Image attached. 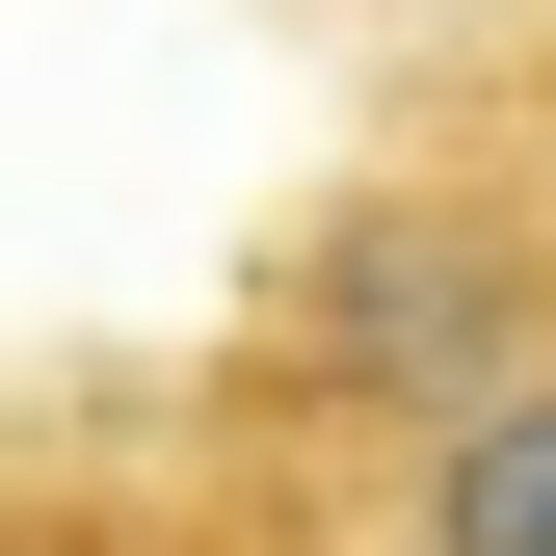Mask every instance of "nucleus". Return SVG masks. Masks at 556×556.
<instances>
[{"label":"nucleus","mask_w":556,"mask_h":556,"mask_svg":"<svg viewBox=\"0 0 556 556\" xmlns=\"http://www.w3.org/2000/svg\"><path fill=\"white\" fill-rule=\"evenodd\" d=\"M530 344H556V213H504L477 160H371V186H318L292 265H265L239 397H265V451H425L477 371H530Z\"/></svg>","instance_id":"f257e3e1"},{"label":"nucleus","mask_w":556,"mask_h":556,"mask_svg":"<svg viewBox=\"0 0 556 556\" xmlns=\"http://www.w3.org/2000/svg\"><path fill=\"white\" fill-rule=\"evenodd\" d=\"M0 556H213V530H186V504H106V477H80V504H0Z\"/></svg>","instance_id":"7ed1b4c3"},{"label":"nucleus","mask_w":556,"mask_h":556,"mask_svg":"<svg viewBox=\"0 0 556 556\" xmlns=\"http://www.w3.org/2000/svg\"><path fill=\"white\" fill-rule=\"evenodd\" d=\"M371 530H397V556H556V344L477 371L425 451H371Z\"/></svg>","instance_id":"f03ea898"},{"label":"nucleus","mask_w":556,"mask_h":556,"mask_svg":"<svg viewBox=\"0 0 556 556\" xmlns=\"http://www.w3.org/2000/svg\"><path fill=\"white\" fill-rule=\"evenodd\" d=\"M371 27H397V0H371Z\"/></svg>","instance_id":"20e7f679"}]
</instances>
